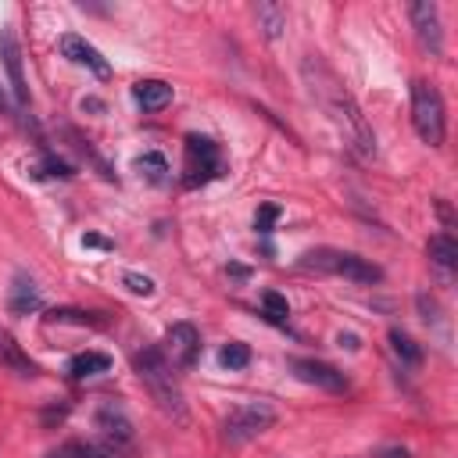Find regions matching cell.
<instances>
[{"label": "cell", "instance_id": "13", "mask_svg": "<svg viewBox=\"0 0 458 458\" xmlns=\"http://www.w3.org/2000/svg\"><path fill=\"white\" fill-rule=\"evenodd\" d=\"M132 100L143 107V111H161L172 104V86L161 82V79H140L132 86Z\"/></svg>", "mask_w": 458, "mask_h": 458}, {"label": "cell", "instance_id": "18", "mask_svg": "<svg viewBox=\"0 0 458 458\" xmlns=\"http://www.w3.org/2000/svg\"><path fill=\"white\" fill-rule=\"evenodd\" d=\"M390 347H394V354H397L404 365H411V369L422 361V347H419L404 329H397V326L390 329Z\"/></svg>", "mask_w": 458, "mask_h": 458}, {"label": "cell", "instance_id": "4", "mask_svg": "<svg viewBox=\"0 0 458 458\" xmlns=\"http://www.w3.org/2000/svg\"><path fill=\"white\" fill-rule=\"evenodd\" d=\"M411 125L419 132L422 143L440 147L447 136V118H444V100L437 93V86L415 79L411 82Z\"/></svg>", "mask_w": 458, "mask_h": 458}, {"label": "cell", "instance_id": "16", "mask_svg": "<svg viewBox=\"0 0 458 458\" xmlns=\"http://www.w3.org/2000/svg\"><path fill=\"white\" fill-rule=\"evenodd\" d=\"M254 18H258V29L265 32V39H279L283 29H286V7L283 4H258L254 7Z\"/></svg>", "mask_w": 458, "mask_h": 458}, {"label": "cell", "instance_id": "19", "mask_svg": "<svg viewBox=\"0 0 458 458\" xmlns=\"http://www.w3.org/2000/svg\"><path fill=\"white\" fill-rule=\"evenodd\" d=\"M261 311H265V318L276 322V326H283V322L290 318V304H286V297L276 293V290H265V293H261Z\"/></svg>", "mask_w": 458, "mask_h": 458}, {"label": "cell", "instance_id": "25", "mask_svg": "<svg viewBox=\"0 0 458 458\" xmlns=\"http://www.w3.org/2000/svg\"><path fill=\"white\" fill-rule=\"evenodd\" d=\"M376 458H408V451L404 447H383Z\"/></svg>", "mask_w": 458, "mask_h": 458}, {"label": "cell", "instance_id": "3", "mask_svg": "<svg viewBox=\"0 0 458 458\" xmlns=\"http://www.w3.org/2000/svg\"><path fill=\"white\" fill-rule=\"evenodd\" d=\"M301 268L308 272H326V276H344L351 283H379L383 268L372 265L361 254L351 250H333V247H318V250H304L301 254Z\"/></svg>", "mask_w": 458, "mask_h": 458}, {"label": "cell", "instance_id": "7", "mask_svg": "<svg viewBox=\"0 0 458 458\" xmlns=\"http://www.w3.org/2000/svg\"><path fill=\"white\" fill-rule=\"evenodd\" d=\"M161 354H165V361L172 369H193L197 358H200V333H197V326H190V322L168 326L165 344H161Z\"/></svg>", "mask_w": 458, "mask_h": 458}, {"label": "cell", "instance_id": "15", "mask_svg": "<svg viewBox=\"0 0 458 458\" xmlns=\"http://www.w3.org/2000/svg\"><path fill=\"white\" fill-rule=\"evenodd\" d=\"M429 261L444 272V276H451L454 268H458V243H454V236L451 233H437L433 240H429Z\"/></svg>", "mask_w": 458, "mask_h": 458}, {"label": "cell", "instance_id": "5", "mask_svg": "<svg viewBox=\"0 0 458 458\" xmlns=\"http://www.w3.org/2000/svg\"><path fill=\"white\" fill-rule=\"evenodd\" d=\"M276 422V408L265 404V401H247V404H236L225 419H222V440L225 444H247L254 437H261L265 429H272Z\"/></svg>", "mask_w": 458, "mask_h": 458}, {"label": "cell", "instance_id": "27", "mask_svg": "<svg viewBox=\"0 0 458 458\" xmlns=\"http://www.w3.org/2000/svg\"><path fill=\"white\" fill-rule=\"evenodd\" d=\"M340 344H344V347H351V351H358V336H354V333H347V336L340 333Z\"/></svg>", "mask_w": 458, "mask_h": 458}, {"label": "cell", "instance_id": "10", "mask_svg": "<svg viewBox=\"0 0 458 458\" xmlns=\"http://www.w3.org/2000/svg\"><path fill=\"white\" fill-rule=\"evenodd\" d=\"M61 54H64L72 64H82V68H89L97 79H107V75H111V64L104 61V54H100L93 43H86L82 36H75V32L61 36Z\"/></svg>", "mask_w": 458, "mask_h": 458}, {"label": "cell", "instance_id": "26", "mask_svg": "<svg viewBox=\"0 0 458 458\" xmlns=\"http://www.w3.org/2000/svg\"><path fill=\"white\" fill-rule=\"evenodd\" d=\"M82 243H86V247H104V250L111 247V243H107V240H100V236H82Z\"/></svg>", "mask_w": 458, "mask_h": 458}, {"label": "cell", "instance_id": "8", "mask_svg": "<svg viewBox=\"0 0 458 458\" xmlns=\"http://www.w3.org/2000/svg\"><path fill=\"white\" fill-rule=\"evenodd\" d=\"M408 18H411V25H415L419 43H422L426 50L440 54V50H444V29H440V11H437V4H433V0H415V4L408 7Z\"/></svg>", "mask_w": 458, "mask_h": 458}, {"label": "cell", "instance_id": "23", "mask_svg": "<svg viewBox=\"0 0 458 458\" xmlns=\"http://www.w3.org/2000/svg\"><path fill=\"white\" fill-rule=\"evenodd\" d=\"M122 283H125V290L129 293H140V297H150L157 286H154V279L150 276H140V272H125L122 276Z\"/></svg>", "mask_w": 458, "mask_h": 458}, {"label": "cell", "instance_id": "6", "mask_svg": "<svg viewBox=\"0 0 458 458\" xmlns=\"http://www.w3.org/2000/svg\"><path fill=\"white\" fill-rule=\"evenodd\" d=\"M222 175V150L208 136H186V161H182V186H204Z\"/></svg>", "mask_w": 458, "mask_h": 458}, {"label": "cell", "instance_id": "17", "mask_svg": "<svg viewBox=\"0 0 458 458\" xmlns=\"http://www.w3.org/2000/svg\"><path fill=\"white\" fill-rule=\"evenodd\" d=\"M107 369H111V358H107L104 351H82V354H75V358L68 361L72 379H89V376H100V372H107Z\"/></svg>", "mask_w": 458, "mask_h": 458}, {"label": "cell", "instance_id": "12", "mask_svg": "<svg viewBox=\"0 0 458 458\" xmlns=\"http://www.w3.org/2000/svg\"><path fill=\"white\" fill-rule=\"evenodd\" d=\"M0 365L7 369V372H14V376H21V379H36L39 376V369H36V361L21 351V344L7 333V329H0Z\"/></svg>", "mask_w": 458, "mask_h": 458}, {"label": "cell", "instance_id": "20", "mask_svg": "<svg viewBox=\"0 0 458 458\" xmlns=\"http://www.w3.org/2000/svg\"><path fill=\"white\" fill-rule=\"evenodd\" d=\"M136 172H140L147 182H161L165 172H168V165H165L161 154H143V157H136Z\"/></svg>", "mask_w": 458, "mask_h": 458}, {"label": "cell", "instance_id": "21", "mask_svg": "<svg viewBox=\"0 0 458 458\" xmlns=\"http://www.w3.org/2000/svg\"><path fill=\"white\" fill-rule=\"evenodd\" d=\"M247 361H250V347L247 344H225L218 351V365L222 369H243Z\"/></svg>", "mask_w": 458, "mask_h": 458}, {"label": "cell", "instance_id": "14", "mask_svg": "<svg viewBox=\"0 0 458 458\" xmlns=\"http://www.w3.org/2000/svg\"><path fill=\"white\" fill-rule=\"evenodd\" d=\"M7 308L14 311V315H29V311H36L39 308V290H36V283L29 279V276H14V283H11V297H7Z\"/></svg>", "mask_w": 458, "mask_h": 458}, {"label": "cell", "instance_id": "11", "mask_svg": "<svg viewBox=\"0 0 458 458\" xmlns=\"http://www.w3.org/2000/svg\"><path fill=\"white\" fill-rule=\"evenodd\" d=\"M0 61L11 75V89H14V100L18 107L25 111L29 107V86H25V75H21V50H18V39L11 29H0Z\"/></svg>", "mask_w": 458, "mask_h": 458}, {"label": "cell", "instance_id": "22", "mask_svg": "<svg viewBox=\"0 0 458 458\" xmlns=\"http://www.w3.org/2000/svg\"><path fill=\"white\" fill-rule=\"evenodd\" d=\"M47 322H72V326H100L97 318H89V311H75V308H54V311H47Z\"/></svg>", "mask_w": 458, "mask_h": 458}, {"label": "cell", "instance_id": "9", "mask_svg": "<svg viewBox=\"0 0 458 458\" xmlns=\"http://www.w3.org/2000/svg\"><path fill=\"white\" fill-rule=\"evenodd\" d=\"M290 369H293V376H297L301 383H311V386H318V390H329V394L347 390V376H344L340 369L326 365V361H315V358H293Z\"/></svg>", "mask_w": 458, "mask_h": 458}, {"label": "cell", "instance_id": "1", "mask_svg": "<svg viewBox=\"0 0 458 458\" xmlns=\"http://www.w3.org/2000/svg\"><path fill=\"white\" fill-rule=\"evenodd\" d=\"M301 75H304L308 93H311L315 104L333 118V125L344 132V140H347L361 157H372V154H376V132L369 129L365 114L358 111L354 97H351L347 86L336 79V72H333L326 61H318V57H304Z\"/></svg>", "mask_w": 458, "mask_h": 458}, {"label": "cell", "instance_id": "2", "mask_svg": "<svg viewBox=\"0 0 458 458\" xmlns=\"http://www.w3.org/2000/svg\"><path fill=\"white\" fill-rule=\"evenodd\" d=\"M132 369L140 376V383L150 390V397L175 419H186V404H182V390L172 376V365L165 361L161 347H143L132 354Z\"/></svg>", "mask_w": 458, "mask_h": 458}, {"label": "cell", "instance_id": "24", "mask_svg": "<svg viewBox=\"0 0 458 458\" xmlns=\"http://www.w3.org/2000/svg\"><path fill=\"white\" fill-rule=\"evenodd\" d=\"M276 218H279V204H261L258 215H254V229H258V233H268Z\"/></svg>", "mask_w": 458, "mask_h": 458}]
</instances>
